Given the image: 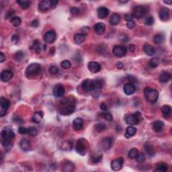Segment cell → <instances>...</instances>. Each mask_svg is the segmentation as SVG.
<instances>
[{"instance_id": "6da1fadb", "label": "cell", "mask_w": 172, "mask_h": 172, "mask_svg": "<svg viewBox=\"0 0 172 172\" xmlns=\"http://www.w3.org/2000/svg\"><path fill=\"white\" fill-rule=\"evenodd\" d=\"M76 100L73 97L69 96L61 101L58 106V112L63 116L72 114L75 110Z\"/></svg>"}, {"instance_id": "7a4b0ae2", "label": "cell", "mask_w": 172, "mask_h": 172, "mask_svg": "<svg viewBox=\"0 0 172 172\" xmlns=\"http://www.w3.org/2000/svg\"><path fill=\"white\" fill-rule=\"evenodd\" d=\"M104 86V82L101 80H90L87 79L82 84V88L88 92L97 93L102 90Z\"/></svg>"}, {"instance_id": "3957f363", "label": "cell", "mask_w": 172, "mask_h": 172, "mask_svg": "<svg viewBox=\"0 0 172 172\" xmlns=\"http://www.w3.org/2000/svg\"><path fill=\"white\" fill-rule=\"evenodd\" d=\"M41 71V66L38 63H32L28 66L25 71V75L28 79H34L37 77Z\"/></svg>"}, {"instance_id": "277c9868", "label": "cell", "mask_w": 172, "mask_h": 172, "mask_svg": "<svg viewBox=\"0 0 172 172\" xmlns=\"http://www.w3.org/2000/svg\"><path fill=\"white\" fill-rule=\"evenodd\" d=\"M88 141L84 138L80 139L77 141L75 143V151L76 152L82 156H84L88 153L89 149Z\"/></svg>"}, {"instance_id": "5b68a950", "label": "cell", "mask_w": 172, "mask_h": 172, "mask_svg": "<svg viewBox=\"0 0 172 172\" xmlns=\"http://www.w3.org/2000/svg\"><path fill=\"white\" fill-rule=\"evenodd\" d=\"M144 94L146 100L149 102L154 103L157 102L159 98V92L158 91L155 89L149 88H145L144 90Z\"/></svg>"}, {"instance_id": "8992f818", "label": "cell", "mask_w": 172, "mask_h": 172, "mask_svg": "<svg viewBox=\"0 0 172 172\" xmlns=\"http://www.w3.org/2000/svg\"><path fill=\"white\" fill-rule=\"evenodd\" d=\"M15 138V134L13 131L9 127H5L1 132V142L2 143L6 142H13Z\"/></svg>"}, {"instance_id": "52a82bcc", "label": "cell", "mask_w": 172, "mask_h": 172, "mask_svg": "<svg viewBox=\"0 0 172 172\" xmlns=\"http://www.w3.org/2000/svg\"><path fill=\"white\" fill-rule=\"evenodd\" d=\"M147 13V8L143 5H137L133 10L132 16L133 18L141 19L143 18Z\"/></svg>"}, {"instance_id": "ba28073f", "label": "cell", "mask_w": 172, "mask_h": 172, "mask_svg": "<svg viewBox=\"0 0 172 172\" xmlns=\"http://www.w3.org/2000/svg\"><path fill=\"white\" fill-rule=\"evenodd\" d=\"M141 116V114L139 112H136L135 114H126L124 116V120L127 124L130 126L138 124L140 122V118L139 116Z\"/></svg>"}, {"instance_id": "9c48e42d", "label": "cell", "mask_w": 172, "mask_h": 172, "mask_svg": "<svg viewBox=\"0 0 172 172\" xmlns=\"http://www.w3.org/2000/svg\"><path fill=\"white\" fill-rule=\"evenodd\" d=\"M10 106V101L4 97H1V100H0V116L3 117L5 116Z\"/></svg>"}, {"instance_id": "30bf717a", "label": "cell", "mask_w": 172, "mask_h": 172, "mask_svg": "<svg viewBox=\"0 0 172 172\" xmlns=\"http://www.w3.org/2000/svg\"><path fill=\"white\" fill-rule=\"evenodd\" d=\"M123 165H124V159L122 157H119L112 161L110 163V167L113 171H120L122 168Z\"/></svg>"}, {"instance_id": "8fae6325", "label": "cell", "mask_w": 172, "mask_h": 172, "mask_svg": "<svg viewBox=\"0 0 172 172\" xmlns=\"http://www.w3.org/2000/svg\"><path fill=\"white\" fill-rule=\"evenodd\" d=\"M112 52L115 56H118V57H122L126 55L127 49L124 46L116 45L112 48Z\"/></svg>"}, {"instance_id": "7c38bea8", "label": "cell", "mask_w": 172, "mask_h": 172, "mask_svg": "<svg viewBox=\"0 0 172 172\" xmlns=\"http://www.w3.org/2000/svg\"><path fill=\"white\" fill-rule=\"evenodd\" d=\"M65 90L62 84H56L52 90V94L55 98H59L64 96Z\"/></svg>"}, {"instance_id": "4fadbf2b", "label": "cell", "mask_w": 172, "mask_h": 172, "mask_svg": "<svg viewBox=\"0 0 172 172\" xmlns=\"http://www.w3.org/2000/svg\"><path fill=\"white\" fill-rule=\"evenodd\" d=\"M56 39V34L53 30L46 32L44 35V40L46 43L51 44L54 42Z\"/></svg>"}, {"instance_id": "5bb4252c", "label": "cell", "mask_w": 172, "mask_h": 172, "mask_svg": "<svg viewBox=\"0 0 172 172\" xmlns=\"http://www.w3.org/2000/svg\"><path fill=\"white\" fill-rule=\"evenodd\" d=\"M114 143V139L112 137H106L101 141V147L104 150H108L112 147Z\"/></svg>"}, {"instance_id": "9a60e30c", "label": "cell", "mask_w": 172, "mask_h": 172, "mask_svg": "<svg viewBox=\"0 0 172 172\" xmlns=\"http://www.w3.org/2000/svg\"><path fill=\"white\" fill-rule=\"evenodd\" d=\"M169 14H170V10L169 8L163 7L159 12V18L162 21H167L169 19Z\"/></svg>"}, {"instance_id": "2e32d148", "label": "cell", "mask_w": 172, "mask_h": 172, "mask_svg": "<svg viewBox=\"0 0 172 172\" xmlns=\"http://www.w3.org/2000/svg\"><path fill=\"white\" fill-rule=\"evenodd\" d=\"M14 73L12 71L10 70H3L2 71L0 75V79L2 82H9L12 78H13Z\"/></svg>"}, {"instance_id": "e0dca14e", "label": "cell", "mask_w": 172, "mask_h": 172, "mask_svg": "<svg viewBox=\"0 0 172 172\" xmlns=\"http://www.w3.org/2000/svg\"><path fill=\"white\" fill-rule=\"evenodd\" d=\"M38 8L40 11H48L50 8H53L52 5V0H42L40 1Z\"/></svg>"}, {"instance_id": "ac0fdd59", "label": "cell", "mask_w": 172, "mask_h": 172, "mask_svg": "<svg viewBox=\"0 0 172 172\" xmlns=\"http://www.w3.org/2000/svg\"><path fill=\"white\" fill-rule=\"evenodd\" d=\"M123 90H124V94L127 95V96H131L134 94L136 91V87L133 83H127L124 86L123 88Z\"/></svg>"}, {"instance_id": "d6986e66", "label": "cell", "mask_w": 172, "mask_h": 172, "mask_svg": "<svg viewBox=\"0 0 172 172\" xmlns=\"http://www.w3.org/2000/svg\"><path fill=\"white\" fill-rule=\"evenodd\" d=\"M84 121L83 120V118L78 117V118L74 119L73 121V127L75 131H81L84 127Z\"/></svg>"}, {"instance_id": "ffe728a7", "label": "cell", "mask_w": 172, "mask_h": 172, "mask_svg": "<svg viewBox=\"0 0 172 172\" xmlns=\"http://www.w3.org/2000/svg\"><path fill=\"white\" fill-rule=\"evenodd\" d=\"M88 69L92 73H98L101 70V65L98 62L96 61H91L88 65Z\"/></svg>"}, {"instance_id": "44dd1931", "label": "cell", "mask_w": 172, "mask_h": 172, "mask_svg": "<svg viewBox=\"0 0 172 172\" xmlns=\"http://www.w3.org/2000/svg\"><path fill=\"white\" fill-rule=\"evenodd\" d=\"M94 29V32L98 35H102L106 30V25L102 22H98V23L95 24Z\"/></svg>"}, {"instance_id": "7402d4cb", "label": "cell", "mask_w": 172, "mask_h": 172, "mask_svg": "<svg viewBox=\"0 0 172 172\" xmlns=\"http://www.w3.org/2000/svg\"><path fill=\"white\" fill-rule=\"evenodd\" d=\"M171 79V73L167 71H163L159 75V80L161 83H167Z\"/></svg>"}, {"instance_id": "603a6c76", "label": "cell", "mask_w": 172, "mask_h": 172, "mask_svg": "<svg viewBox=\"0 0 172 172\" xmlns=\"http://www.w3.org/2000/svg\"><path fill=\"white\" fill-rule=\"evenodd\" d=\"M20 147L22 151H29L31 149V143L27 139H22L19 143Z\"/></svg>"}, {"instance_id": "cb8c5ba5", "label": "cell", "mask_w": 172, "mask_h": 172, "mask_svg": "<svg viewBox=\"0 0 172 172\" xmlns=\"http://www.w3.org/2000/svg\"><path fill=\"white\" fill-rule=\"evenodd\" d=\"M109 10L106 7H100L98 9V16L100 19H104L109 15Z\"/></svg>"}, {"instance_id": "d4e9b609", "label": "cell", "mask_w": 172, "mask_h": 172, "mask_svg": "<svg viewBox=\"0 0 172 172\" xmlns=\"http://www.w3.org/2000/svg\"><path fill=\"white\" fill-rule=\"evenodd\" d=\"M165 124L161 120H156L153 123V129L155 133H159L163 129Z\"/></svg>"}, {"instance_id": "484cf974", "label": "cell", "mask_w": 172, "mask_h": 172, "mask_svg": "<svg viewBox=\"0 0 172 172\" xmlns=\"http://www.w3.org/2000/svg\"><path fill=\"white\" fill-rule=\"evenodd\" d=\"M143 51L148 56H153L155 53V49L152 45L149 44H145L143 45Z\"/></svg>"}, {"instance_id": "4316f807", "label": "cell", "mask_w": 172, "mask_h": 172, "mask_svg": "<svg viewBox=\"0 0 172 172\" xmlns=\"http://www.w3.org/2000/svg\"><path fill=\"white\" fill-rule=\"evenodd\" d=\"M161 112H162L163 116L165 117V118H169L171 115V107L169 106V105H163V106L161 107Z\"/></svg>"}, {"instance_id": "83f0119b", "label": "cell", "mask_w": 172, "mask_h": 172, "mask_svg": "<svg viewBox=\"0 0 172 172\" xmlns=\"http://www.w3.org/2000/svg\"><path fill=\"white\" fill-rule=\"evenodd\" d=\"M169 166L167 163H159L155 166V169L154 171H159V172H165L168 170Z\"/></svg>"}, {"instance_id": "f1b7e54d", "label": "cell", "mask_w": 172, "mask_h": 172, "mask_svg": "<svg viewBox=\"0 0 172 172\" xmlns=\"http://www.w3.org/2000/svg\"><path fill=\"white\" fill-rule=\"evenodd\" d=\"M137 133V128L133 126H129L126 129V133L125 136L126 138H131L133 136H135Z\"/></svg>"}, {"instance_id": "f546056e", "label": "cell", "mask_w": 172, "mask_h": 172, "mask_svg": "<svg viewBox=\"0 0 172 172\" xmlns=\"http://www.w3.org/2000/svg\"><path fill=\"white\" fill-rule=\"evenodd\" d=\"M144 149L146 153L148 154L149 156L151 157H153L155 155V149L153 148V147L151 145L150 143H145L144 145Z\"/></svg>"}, {"instance_id": "4dcf8cb0", "label": "cell", "mask_w": 172, "mask_h": 172, "mask_svg": "<svg viewBox=\"0 0 172 172\" xmlns=\"http://www.w3.org/2000/svg\"><path fill=\"white\" fill-rule=\"evenodd\" d=\"M120 16L118 14L114 13L112 14V16L110 17V23L111 25L116 26L117 24H118L120 22Z\"/></svg>"}, {"instance_id": "1f68e13d", "label": "cell", "mask_w": 172, "mask_h": 172, "mask_svg": "<svg viewBox=\"0 0 172 172\" xmlns=\"http://www.w3.org/2000/svg\"><path fill=\"white\" fill-rule=\"evenodd\" d=\"M42 118H43V114L40 111H38V112L34 113L33 116H32V120L34 123H39Z\"/></svg>"}, {"instance_id": "d6a6232c", "label": "cell", "mask_w": 172, "mask_h": 172, "mask_svg": "<svg viewBox=\"0 0 172 172\" xmlns=\"http://www.w3.org/2000/svg\"><path fill=\"white\" fill-rule=\"evenodd\" d=\"M86 40V36L83 34H76L74 36V41L77 44H81L84 43Z\"/></svg>"}, {"instance_id": "836d02e7", "label": "cell", "mask_w": 172, "mask_h": 172, "mask_svg": "<svg viewBox=\"0 0 172 172\" xmlns=\"http://www.w3.org/2000/svg\"><path fill=\"white\" fill-rule=\"evenodd\" d=\"M165 41V36L163 34H157L153 38V42L156 44H161Z\"/></svg>"}, {"instance_id": "e575fe53", "label": "cell", "mask_w": 172, "mask_h": 172, "mask_svg": "<svg viewBox=\"0 0 172 172\" xmlns=\"http://www.w3.org/2000/svg\"><path fill=\"white\" fill-rule=\"evenodd\" d=\"M74 169L75 165L73 163L70 162V161H67V162L65 163L62 167V171H73Z\"/></svg>"}, {"instance_id": "d590c367", "label": "cell", "mask_w": 172, "mask_h": 172, "mask_svg": "<svg viewBox=\"0 0 172 172\" xmlns=\"http://www.w3.org/2000/svg\"><path fill=\"white\" fill-rule=\"evenodd\" d=\"M159 63H160V61H159V58L155 57V58H151V59L149 61V65L151 68L154 69V68L157 67L159 66Z\"/></svg>"}, {"instance_id": "8d00e7d4", "label": "cell", "mask_w": 172, "mask_h": 172, "mask_svg": "<svg viewBox=\"0 0 172 172\" xmlns=\"http://www.w3.org/2000/svg\"><path fill=\"white\" fill-rule=\"evenodd\" d=\"M17 3L19 4L20 7H22V9H28V7L30 6V2L29 1H24V0H20V1H17Z\"/></svg>"}, {"instance_id": "74e56055", "label": "cell", "mask_w": 172, "mask_h": 172, "mask_svg": "<svg viewBox=\"0 0 172 172\" xmlns=\"http://www.w3.org/2000/svg\"><path fill=\"white\" fill-rule=\"evenodd\" d=\"M95 129L97 132L102 133L106 129V125L104 123H98L95 125Z\"/></svg>"}, {"instance_id": "f35d334b", "label": "cell", "mask_w": 172, "mask_h": 172, "mask_svg": "<svg viewBox=\"0 0 172 172\" xmlns=\"http://www.w3.org/2000/svg\"><path fill=\"white\" fill-rule=\"evenodd\" d=\"M32 48L34 50L36 53H40V50H41V48L40 46V42L39 40H34L33 44H32Z\"/></svg>"}, {"instance_id": "ab89813d", "label": "cell", "mask_w": 172, "mask_h": 172, "mask_svg": "<svg viewBox=\"0 0 172 172\" xmlns=\"http://www.w3.org/2000/svg\"><path fill=\"white\" fill-rule=\"evenodd\" d=\"M24 57V54L22 50H18L14 54V59L16 61H21Z\"/></svg>"}, {"instance_id": "60d3db41", "label": "cell", "mask_w": 172, "mask_h": 172, "mask_svg": "<svg viewBox=\"0 0 172 172\" xmlns=\"http://www.w3.org/2000/svg\"><path fill=\"white\" fill-rule=\"evenodd\" d=\"M139 153V151L138 149L136 148H133L131 149L130 151H129L128 153V157L131 159H134L136 158V157L137 156Z\"/></svg>"}, {"instance_id": "b9f144b4", "label": "cell", "mask_w": 172, "mask_h": 172, "mask_svg": "<svg viewBox=\"0 0 172 172\" xmlns=\"http://www.w3.org/2000/svg\"><path fill=\"white\" fill-rule=\"evenodd\" d=\"M21 22H22L21 19H20L19 17H18V16H15V17L12 18L11 19V23L13 24V26H15V27L19 26L20 25V24H21Z\"/></svg>"}, {"instance_id": "7bdbcfd3", "label": "cell", "mask_w": 172, "mask_h": 172, "mask_svg": "<svg viewBox=\"0 0 172 172\" xmlns=\"http://www.w3.org/2000/svg\"><path fill=\"white\" fill-rule=\"evenodd\" d=\"M144 22L147 26H152L154 24V18H153L152 16H147L145 18Z\"/></svg>"}, {"instance_id": "ee69618b", "label": "cell", "mask_w": 172, "mask_h": 172, "mask_svg": "<svg viewBox=\"0 0 172 172\" xmlns=\"http://www.w3.org/2000/svg\"><path fill=\"white\" fill-rule=\"evenodd\" d=\"M61 66L64 69H69L71 67V63L69 61L64 60L61 63Z\"/></svg>"}, {"instance_id": "f6af8a7d", "label": "cell", "mask_w": 172, "mask_h": 172, "mask_svg": "<svg viewBox=\"0 0 172 172\" xmlns=\"http://www.w3.org/2000/svg\"><path fill=\"white\" fill-rule=\"evenodd\" d=\"M136 161L137 163H143L145 161V155L143 153H138L137 156L136 157Z\"/></svg>"}, {"instance_id": "bcb514c9", "label": "cell", "mask_w": 172, "mask_h": 172, "mask_svg": "<svg viewBox=\"0 0 172 172\" xmlns=\"http://www.w3.org/2000/svg\"><path fill=\"white\" fill-rule=\"evenodd\" d=\"M28 134L30 135L31 137H35L38 134V131L37 129H36L35 127H29L28 128Z\"/></svg>"}, {"instance_id": "7dc6e473", "label": "cell", "mask_w": 172, "mask_h": 172, "mask_svg": "<svg viewBox=\"0 0 172 172\" xmlns=\"http://www.w3.org/2000/svg\"><path fill=\"white\" fill-rule=\"evenodd\" d=\"M102 159V155H94L92 157V161L93 163H98L100 162Z\"/></svg>"}, {"instance_id": "c3c4849f", "label": "cell", "mask_w": 172, "mask_h": 172, "mask_svg": "<svg viewBox=\"0 0 172 172\" xmlns=\"http://www.w3.org/2000/svg\"><path fill=\"white\" fill-rule=\"evenodd\" d=\"M48 71H49V73L51 75H56L58 73V67H56V66H52L49 68Z\"/></svg>"}, {"instance_id": "681fc988", "label": "cell", "mask_w": 172, "mask_h": 172, "mask_svg": "<svg viewBox=\"0 0 172 172\" xmlns=\"http://www.w3.org/2000/svg\"><path fill=\"white\" fill-rule=\"evenodd\" d=\"M28 128H25V127L20 126L19 127V128H18V133L21 135L28 134Z\"/></svg>"}, {"instance_id": "f907efd6", "label": "cell", "mask_w": 172, "mask_h": 172, "mask_svg": "<svg viewBox=\"0 0 172 172\" xmlns=\"http://www.w3.org/2000/svg\"><path fill=\"white\" fill-rule=\"evenodd\" d=\"M71 13L73 15L77 16L80 13V10L79 9L78 7H73L71 8Z\"/></svg>"}, {"instance_id": "816d5d0a", "label": "cell", "mask_w": 172, "mask_h": 172, "mask_svg": "<svg viewBox=\"0 0 172 172\" xmlns=\"http://www.w3.org/2000/svg\"><path fill=\"white\" fill-rule=\"evenodd\" d=\"M103 116H104V118L106 119V120L109 121V122H111V121L113 120V117H112V115L110 114V113H108V112L104 113V114H103Z\"/></svg>"}, {"instance_id": "f5cc1de1", "label": "cell", "mask_w": 172, "mask_h": 172, "mask_svg": "<svg viewBox=\"0 0 172 172\" xmlns=\"http://www.w3.org/2000/svg\"><path fill=\"white\" fill-rule=\"evenodd\" d=\"M135 26H136V24H135V21H133V20L128 21L126 23V26L128 29H133Z\"/></svg>"}, {"instance_id": "db71d44e", "label": "cell", "mask_w": 172, "mask_h": 172, "mask_svg": "<svg viewBox=\"0 0 172 172\" xmlns=\"http://www.w3.org/2000/svg\"><path fill=\"white\" fill-rule=\"evenodd\" d=\"M90 32V28H89L88 26H84V28H82V33L84 35H87L88 34V32Z\"/></svg>"}, {"instance_id": "11a10c76", "label": "cell", "mask_w": 172, "mask_h": 172, "mask_svg": "<svg viewBox=\"0 0 172 172\" xmlns=\"http://www.w3.org/2000/svg\"><path fill=\"white\" fill-rule=\"evenodd\" d=\"M13 120H14V122H15L16 123L23 122V120H22V118H20V117H19V116H18L14 117Z\"/></svg>"}, {"instance_id": "9f6ffc18", "label": "cell", "mask_w": 172, "mask_h": 172, "mask_svg": "<svg viewBox=\"0 0 172 172\" xmlns=\"http://www.w3.org/2000/svg\"><path fill=\"white\" fill-rule=\"evenodd\" d=\"M12 42L14 44H17L19 42V37L18 35H14L12 38Z\"/></svg>"}, {"instance_id": "6f0895ef", "label": "cell", "mask_w": 172, "mask_h": 172, "mask_svg": "<svg viewBox=\"0 0 172 172\" xmlns=\"http://www.w3.org/2000/svg\"><path fill=\"white\" fill-rule=\"evenodd\" d=\"M31 25L34 28H37L39 26V21L38 20H34L31 22Z\"/></svg>"}, {"instance_id": "680465c9", "label": "cell", "mask_w": 172, "mask_h": 172, "mask_svg": "<svg viewBox=\"0 0 172 172\" xmlns=\"http://www.w3.org/2000/svg\"><path fill=\"white\" fill-rule=\"evenodd\" d=\"M100 108L101 110L102 111H106L107 109H108V107H107L106 104H105L104 102H102L100 104Z\"/></svg>"}, {"instance_id": "91938a15", "label": "cell", "mask_w": 172, "mask_h": 172, "mask_svg": "<svg viewBox=\"0 0 172 172\" xmlns=\"http://www.w3.org/2000/svg\"><path fill=\"white\" fill-rule=\"evenodd\" d=\"M124 18H125V20L128 22V21H131V20H133V17L132 14H126L124 16Z\"/></svg>"}, {"instance_id": "94428289", "label": "cell", "mask_w": 172, "mask_h": 172, "mask_svg": "<svg viewBox=\"0 0 172 172\" xmlns=\"http://www.w3.org/2000/svg\"><path fill=\"white\" fill-rule=\"evenodd\" d=\"M116 67L118 69H121L123 68V66H124V65H123V63L122 62L118 61V62L116 63Z\"/></svg>"}, {"instance_id": "6125c7cd", "label": "cell", "mask_w": 172, "mask_h": 172, "mask_svg": "<svg viewBox=\"0 0 172 172\" xmlns=\"http://www.w3.org/2000/svg\"><path fill=\"white\" fill-rule=\"evenodd\" d=\"M5 61V56L3 52H0V63H3Z\"/></svg>"}, {"instance_id": "be15d7a7", "label": "cell", "mask_w": 172, "mask_h": 172, "mask_svg": "<svg viewBox=\"0 0 172 172\" xmlns=\"http://www.w3.org/2000/svg\"><path fill=\"white\" fill-rule=\"evenodd\" d=\"M128 50L129 51L131 52H133L135 50V45H133V44H130L128 46Z\"/></svg>"}, {"instance_id": "e7e4bbea", "label": "cell", "mask_w": 172, "mask_h": 172, "mask_svg": "<svg viewBox=\"0 0 172 172\" xmlns=\"http://www.w3.org/2000/svg\"><path fill=\"white\" fill-rule=\"evenodd\" d=\"M163 2H164L165 3L169 4V5H170V4L172 3V0H169V1H164Z\"/></svg>"}, {"instance_id": "03108f58", "label": "cell", "mask_w": 172, "mask_h": 172, "mask_svg": "<svg viewBox=\"0 0 172 172\" xmlns=\"http://www.w3.org/2000/svg\"><path fill=\"white\" fill-rule=\"evenodd\" d=\"M128 1H121V0H119V2H120V3H126Z\"/></svg>"}]
</instances>
